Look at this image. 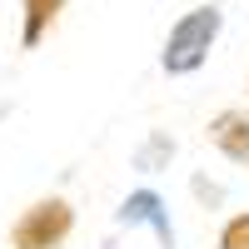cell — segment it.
<instances>
[{
	"mask_svg": "<svg viewBox=\"0 0 249 249\" xmlns=\"http://www.w3.org/2000/svg\"><path fill=\"white\" fill-rule=\"evenodd\" d=\"M219 25H224L219 5H195L190 15H179L175 30H170V40H164L160 65L170 75H195L204 60H210V45L219 40Z\"/></svg>",
	"mask_w": 249,
	"mask_h": 249,
	"instance_id": "6da1fadb",
	"label": "cell"
},
{
	"mask_svg": "<svg viewBox=\"0 0 249 249\" xmlns=\"http://www.w3.org/2000/svg\"><path fill=\"white\" fill-rule=\"evenodd\" d=\"M70 224H75V210L65 199H40L35 210H25L15 219L10 239H15V249H55L70 234Z\"/></svg>",
	"mask_w": 249,
	"mask_h": 249,
	"instance_id": "7a4b0ae2",
	"label": "cell"
},
{
	"mask_svg": "<svg viewBox=\"0 0 249 249\" xmlns=\"http://www.w3.org/2000/svg\"><path fill=\"white\" fill-rule=\"evenodd\" d=\"M120 219H124V224H150V230L160 234V244H164V249H175L170 214H164V199H160L155 190H140V195H130V199L120 204Z\"/></svg>",
	"mask_w": 249,
	"mask_h": 249,
	"instance_id": "3957f363",
	"label": "cell"
},
{
	"mask_svg": "<svg viewBox=\"0 0 249 249\" xmlns=\"http://www.w3.org/2000/svg\"><path fill=\"white\" fill-rule=\"evenodd\" d=\"M210 140H214V144H219V150L230 155L234 164H249V115L224 110V115L210 124Z\"/></svg>",
	"mask_w": 249,
	"mask_h": 249,
	"instance_id": "277c9868",
	"label": "cell"
},
{
	"mask_svg": "<svg viewBox=\"0 0 249 249\" xmlns=\"http://www.w3.org/2000/svg\"><path fill=\"white\" fill-rule=\"evenodd\" d=\"M60 10H65V0H25V45L45 40V30L55 25Z\"/></svg>",
	"mask_w": 249,
	"mask_h": 249,
	"instance_id": "5b68a950",
	"label": "cell"
},
{
	"mask_svg": "<svg viewBox=\"0 0 249 249\" xmlns=\"http://www.w3.org/2000/svg\"><path fill=\"white\" fill-rule=\"evenodd\" d=\"M219 249H249V214H234L219 230Z\"/></svg>",
	"mask_w": 249,
	"mask_h": 249,
	"instance_id": "8992f818",
	"label": "cell"
}]
</instances>
